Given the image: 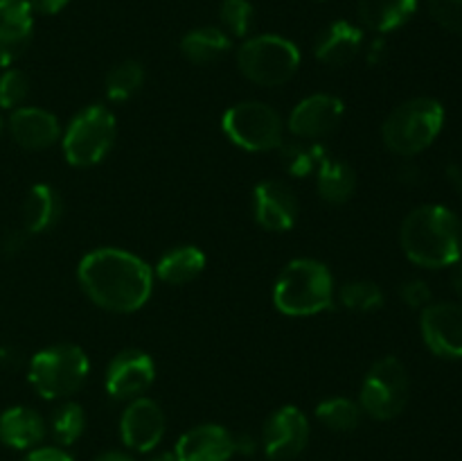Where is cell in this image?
Segmentation results:
<instances>
[{
  "label": "cell",
  "mask_w": 462,
  "mask_h": 461,
  "mask_svg": "<svg viewBox=\"0 0 462 461\" xmlns=\"http://www.w3.org/2000/svg\"><path fill=\"white\" fill-rule=\"evenodd\" d=\"M144 84V68L143 63L135 61V59H126V61L116 63L111 71L106 72V80H104V86H106V98L111 102L125 104L129 102L131 98L140 93Z\"/></svg>",
  "instance_id": "obj_28"
},
{
  "label": "cell",
  "mask_w": 462,
  "mask_h": 461,
  "mask_svg": "<svg viewBox=\"0 0 462 461\" xmlns=\"http://www.w3.org/2000/svg\"><path fill=\"white\" fill-rule=\"evenodd\" d=\"M311 425L296 405L278 407L262 429V450L269 461H293L307 450Z\"/></svg>",
  "instance_id": "obj_10"
},
{
  "label": "cell",
  "mask_w": 462,
  "mask_h": 461,
  "mask_svg": "<svg viewBox=\"0 0 462 461\" xmlns=\"http://www.w3.org/2000/svg\"><path fill=\"white\" fill-rule=\"evenodd\" d=\"M221 30L230 39H248L255 25V7L251 0H224L219 7Z\"/></svg>",
  "instance_id": "obj_31"
},
{
  "label": "cell",
  "mask_w": 462,
  "mask_h": 461,
  "mask_svg": "<svg viewBox=\"0 0 462 461\" xmlns=\"http://www.w3.org/2000/svg\"><path fill=\"white\" fill-rule=\"evenodd\" d=\"M337 301L334 276L316 258L287 262L273 285V306L287 316H314L329 310Z\"/></svg>",
  "instance_id": "obj_3"
},
{
  "label": "cell",
  "mask_w": 462,
  "mask_h": 461,
  "mask_svg": "<svg viewBox=\"0 0 462 461\" xmlns=\"http://www.w3.org/2000/svg\"><path fill=\"white\" fill-rule=\"evenodd\" d=\"M409 398V371L397 357H382L364 375L359 389V405L364 409V416H370L374 420H393L406 409Z\"/></svg>",
  "instance_id": "obj_9"
},
{
  "label": "cell",
  "mask_w": 462,
  "mask_h": 461,
  "mask_svg": "<svg viewBox=\"0 0 462 461\" xmlns=\"http://www.w3.org/2000/svg\"><path fill=\"white\" fill-rule=\"evenodd\" d=\"M30 90L32 81L27 72L18 71V68H5V72L0 75V108L16 111V108L25 107Z\"/></svg>",
  "instance_id": "obj_32"
},
{
  "label": "cell",
  "mask_w": 462,
  "mask_h": 461,
  "mask_svg": "<svg viewBox=\"0 0 462 461\" xmlns=\"http://www.w3.org/2000/svg\"><path fill=\"white\" fill-rule=\"evenodd\" d=\"M445 127V107L433 98H413L393 108L382 125L388 152L413 158L433 145Z\"/></svg>",
  "instance_id": "obj_4"
},
{
  "label": "cell",
  "mask_w": 462,
  "mask_h": 461,
  "mask_svg": "<svg viewBox=\"0 0 462 461\" xmlns=\"http://www.w3.org/2000/svg\"><path fill=\"white\" fill-rule=\"evenodd\" d=\"M400 296L402 301L406 303L409 307H415V310H424V307L431 303V287H429L424 280L413 278V280H406L404 285L400 287Z\"/></svg>",
  "instance_id": "obj_34"
},
{
  "label": "cell",
  "mask_w": 462,
  "mask_h": 461,
  "mask_svg": "<svg viewBox=\"0 0 462 461\" xmlns=\"http://www.w3.org/2000/svg\"><path fill=\"white\" fill-rule=\"evenodd\" d=\"M21 461H75L70 455H68L63 447H50V446H43V447H34V450L27 452L25 456H23Z\"/></svg>",
  "instance_id": "obj_36"
},
{
  "label": "cell",
  "mask_w": 462,
  "mask_h": 461,
  "mask_svg": "<svg viewBox=\"0 0 462 461\" xmlns=\"http://www.w3.org/2000/svg\"><path fill=\"white\" fill-rule=\"evenodd\" d=\"M179 48H180V54H183L189 63L208 66V63L219 61L221 57H226V54L230 52V48H233V39H230L221 27L203 25V27H194V30L185 32Z\"/></svg>",
  "instance_id": "obj_24"
},
{
  "label": "cell",
  "mask_w": 462,
  "mask_h": 461,
  "mask_svg": "<svg viewBox=\"0 0 462 461\" xmlns=\"http://www.w3.org/2000/svg\"><path fill=\"white\" fill-rule=\"evenodd\" d=\"M346 116V104L341 98L329 93H314L302 98L287 118V129L293 138L320 143L341 127Z\"/></svg>",
  "instance_id": "obj_12"
},
{
  "label": "cell",
  "mask_w": 462,
  "mask_h": 461,
  "mask_svg": "<svg viewBox=\"0 0 462 461\" xmlns=\"http://www.w3.org/2000/svg\"><path fill=\"white\" fill-rule=\"evenodd\" d=\"M34 32V12L27 0H0V41L27 48Z\"/></svg>",
  "instance_id": "obj_26"
},
{
  "label": "cell",
  "mask_w": 462,
  "mask_h": 461,
  "mask_svg": "<svg viewBox=\"0 0 462 461\" xmlns=\"http://www.w3.org/2000/svg\"><path fill=\"white\" fill-rule=\"evenodd\" d=\"M27 48H21V45H12L0 41V68H12L18 59L23 57Z\"/></svg>",
  "instance_id": "obj_40"
},
{
  "label": "cell",
  "mask_w": 462,
  "mask_h": 461,
  "mask_svg": "<svg viewBox=\"0 0 462 461\" xmlns=\"http://www.w3.org/2000/svg\"><path fill=\"white\" fill-rule=\"evenodd\" d=\"M337 296L346 310L361 312V315L382 310L383 301H386L383 289L374 280H347L338 287Z\"/></svg>",
  "instance_id": "obj_30"
},
{
  "label": "cell",
  "mask_w": 462,
  "mask_h": 461,
  "mask_svg": "<svg viewBox=\"0 0 462 461\" xmlns=\"http://www.w3.org/2000/svg\"><path fill=\"white\" fill-rule=\"evenodd\" d=\"M9 134L14 143L30 152H41L61 140V122L54 113L41 107H21L9 116Z\"/></svg>",
  "instance_id": "obj_16"
},
{
  "label": "cell",
  "mask_w": 462,
  "mask_h": 461,
  "mask_svg": "<svg viewBox=\"0 0 462 461\" xmlns=\"http://www.w3.org/2000/svg\"><path fill=\"white\" fill-rule=\"evenodd\" d=\"M117 138V120L104 104H90L72 116L61 131V152L68 165L93 167L111 154Z\"/></svg>",
  "instance_id": "obj_6"
},
{
  "label": "cell",
  "mask_w": 462,
  "mask_h": 461,
  "mask_svg": "<svg viewBox=\"0 0 462 461\" xmlns=\"http://www.w3.org/2000/svg\"><path fill=\"white\" fill-rule=\"evenodd\" d=\"M45 434H48V423L32 407L14 405L0 414V443L12 450H34L43 443Z\"/></svg>",
  "instance_id": "obj_19"
},
{
  "label": "cell",
  "mask_w": 462,
  "mask_h": 461,
  "mask_svg": "<svg viewBox=\"0 0 462 461\" xmlns=\"http://www.w3.org/2000/svg\"><path fill=\"white\" fill-rule=\"evenodd\" d=\"M316 190L319 197L329 206H341L350 202L356 190V172L343 158L328 154L316 170Z\"/></svg>",
  "instance_id": "obj_22"
},
{
  "label": "cell",
  "mask_w": 462,
  "mask_h": 461,
  "mask_svg": "<svg viewBox=\"0 0 462 461\" xmlns=\"http://www.w3.org/2000/svg\"><path fill=\"white\" fill-rule=\"evenodd\" d=\"M156 382V362L140 348H125L108 362L104 389L117 402H129L144 396Z\"/></svg>",
  "instance_id": "obj_11"
},
{
  "label": "cell",
  "mask_w": 462,
  "mask_h": 461,
  "mask_svg": "<svg viewBox=\"0 0 462 461\" xmlns=\"http://www.w3.org/2000/svg\"><path fill=\"white\" fill-rule=\"evenodd\" d=\"M253 217L271 233H287L298 224L300 202L289 183L280 179H264L253 190Z\"/></svg>",
  "instance_id": "obj_15"
},
{
  "label": "cell",
  "mask_w": 462,
  "mask_h": 461,
  "mask_svg": "<svg viewBox=\"0 0 462 461\" xmlns=\"http://www.w3.org/2000/svg\"><path fill=\"white\" fill-rule=\"evenodd\" d=\"M429 12L445 30L462 34V0H429Z\"/></svg>",
  "instance_id": "obj_33"
},
{
  "label": "cell",
  "mask_w": 462,
  "mask_h": 461,
  "mask_svg": "<svg viewBox=\"0 0 462 461\" xmlns=\"http://www.w3.org/2000/svg\"><path fill=\"white\" fill-rule=\"evenodd\" d=\"M149 461H176V455L174 452H158V455H153Z\"/></svg>",
  "instance_id": "obj_46"
},
{
  "label": "cell",
  "mask_w": 462,
  "mask_h": 461,
  "mask_svg": "<svg viewBox=\"0 0 462 461\" xmlns=\"http://www.w3.org/2000/svg\"><path fill=\"white\" fill-rule=\"evenodd\" d=\"M420 333L433 355L442 360H462V306L429 303L420 316Z\"/></svg>",
  "instance_id": "obj_14"
},
{
  "label": "cell",
  "mask_w": 462,
  "mask_h": 461,
  "mask_svg": "<svg viewBox=\"0 0 462 461\" xmlns=\"http://www.w3.org/2000/svg\"><path fill=\"white\" fill-rule=\"evenodd\" d=\"M23 353L9 343H0V371H16L23 366Z\"/></svg>",
  "instance_id": "obj_37"
},
{
  "label": "cell",
  "mask_w": 462,
  "mask_h": 461,
  "mask_svg": "<svg viewBox=\"0 0 462 461\" xmlns=\"http://www.w3.org/2000/svg\"><path fill=\"white\" fill-rule=\"evenodd\" d=\"M174 455L176 461H230L235 456L233 432L217 423L189 428L176 441Z\"/></svg>",
  "instance_id": "obj_17"
},
{
  "label": "cell",
  "mask_w": 462,
  "mask_h": 461,
  "mask_svg": "<svg viewBox=\"0 0 462 461\" xmlns=\"http://www.w3.org/2000/svg\"><path fill=\"white\" fill-rule=\"evenodd\" d=\"M165 411L153 398L140 396L126 402L120 416V438L131 452L149 455L165 437Z\"/></svg>",
  "instance_id": "obj_13"
},
{
  "label": "cell",
  "mask_w": 462,
  "mask_h": 461,
  "mask_svg": "<svg viewBox=\"0 0 462 461\" xmlns=\"http://www.w3.org/2000/svg\"><path fill=\"white\" fill-rule=\"evenodd\" d=\"M300 61L298 45L280 34L248 36L237 50L239 72L264 89H275L293 80Z\"/></svg>",
  "instance_id": "obj_7"
},
{
  "label": "cell",
  "mask_w": 462,
  "mask_h": 461,
  "mask_svg": "<svg viewBox=\"0 0 462 461\" xmlns=\"http://www.w3.org/2000/svg\"><path fill=\"white\" fill-rule=\"evenodd\" d=\"M90 360L77 343H54L34 353L27 364V382L45 400H68L86 384Z\"/></svg>",
  "instance_id": "obj_5"
},
{
  "label": "cell",
  "mask_w": 462,
  "mask_h": 461,
  "mask_svg": "<svg viewBox=\"0 0 462 461\" xmlns=\"http://www.w3.org/2000/svg\"><path fill=\"white\" fill-rule=\"evenodd\" d=\"M0 134H3V118H0Z\"/></svg>",
  "instance_id": "obj_47"
},
{
  "label": "cell",
  "mask_w": 462,
  "mask_h": 461,
  "mask_svg": "<svg viewBox=\"0 0 462 461\" xmlns=\"http://www.w3.org/2000/svg\"><path fill=\"white\" fill-rule=\"evenodd\" d=\"M34 14H43V16H54L61 12L70 0H27Z\"/></svg>",
  "instance_id": "obj_39"
},
{
  "label": "cell",
  "mask_w": 462,
  "mask_h": 461,
  "mask_svg": "<svg viewBox=\"0 0 462 461\" xmlns=\"http://www.w3.org/2000/svg\"><path fill=\"white\" fill-rule=\"evenodd\" d=\"M278 158L282 170L289 176H296V179H305V176L316 174L320 161L329 154V149L320 143H311V140H282L278 149Z\"/></svg>",
  "instance_id": "obj_25"
},
{
  "label": "cell",
  "mask_w": 462,
  "mask_h": 461,
  "mask_svg": "<svg viewBox=\"0 0 462 461\" xmlns=\"http://www.w3.org/2000/svg\"><path fill=\"white\" fill-rule=\"evenodd\" d=\"M27 238H30V235L25 233V229H9L7 233L0 238V251H3L5 256H16V253H21L23 249H25Z\"/></svg>",
  "instance_id": "obj_35"
},
{
  "label": "cell",
  "mask_w": 462,
  "mask_h": 461,
  "mask_svg": "<svg viewBox=\"0 0 462 461\" xmlns=\"http://www.w3.org/2000/svg\"><path fill=\"white\" fill-rule=\"evenodd\" d=\"M63 212L61 194L50 183H34L23 202V229L27 235H41L54 229Z\"/></svg>",
  "instance_id": "obj_20"
},
{
  "label": "cell",
  "mask_w": 462,
  "mask_h": 461,
  "mask_svg": "<svg viewBox=\"0 0 462 461\" xmlns=\"http://www.w3.org/2000/svg\"><path fill=\"white\" fill-rule=\"evenodd\" d=\"M400 244L413 265L424 269L451 267L462 256V221L451 208L424 203L404 217Z\"/></svg>",
  "instance_id": "obj_2"
},
{
  "label": "cell",
  "mask_w": 462,
  "mask_h": 461,
  "mask_svg": "<svg viewBox=\"0 0 462 461\" xmlns=\"http://www.w3.org/2000/svg\"><path fill=\"white\" fill-rule=\"evenodd\" d=\"M418 0H359L356 14L365 30L383 36L400 30L413 18Z\"/></svg>",
  "instance_id": "obj_21"
},
{
  "label": "cell",
  "mask_w": 462,
  "mask_h": 461,
  "mask_svg": "<svg viewBox=\"0 0 462 461\" xmlns=\"http://www.w3.org/2000/svg\"><path fill=\"white\" fill-rule=\"evenodd\" d=\"M365 57H368V63H382L383 57H386V41H383V36H377L374 41H370V45L365 48Z\"/></svg>",
  "instance_id": "obj_42"
},
{
  "label": "cell",
  "mask_w": 462,
  "mask_h": 461,
  "mask_svg": "<svg viewBox=\"0 0 462 461\" xmlns=\"http://www.w3.org/2000/svg\"><path fill=\"white\" fill-rule=\"evenodd\" d=\"M451 287H454L456 296L462 301V260H458L451 269Z\"/></svg>",
  "instance_id": "obj_45"
},
{
  "label": "cell",
  "mask_w": 462,
  "mask_h": 461,
  "mask_svg": "<svg viewBox=\"0 0 462 461\" xmlns=\"http://www.w3.org/2000/svg\"><path fill=\"white\" fill-rule=\"evenodd\" d=\"M233 443H235V455H244V456H253L257 452V447H260V441L248 432L233 434Z\"/></svg>",
  "instance_id": "obj_38"
},
{
  "label": "cell",
  "mask_w": 462,
  "mask_h": 461,
  "mask_svg": "<svg viewBox=\"0 0 462 461\" xmlns=\"http://www.w3.org/2000/svg\"><path fill=\"white\" fill-rule=\"evenodd\" d=\"M319 3H328V0H319Z\"/></svg>",
  "instance_id": "obj_48"
},
{
  "label": "cell",
  "mask_w": 462,
  "mask_h": 461,
  "mask_svg": "<svg viewBox=\"0 0 462 461\" xmlns=\"http://www.w3.org/2000/svg\"><path fill=\"white\" fill-rule=\"evenodd\" d=\"M365 36L359 25L350 21H334L320 30L314 43V57L329 68H341L364 52Z\"/></svg>",
  "instance_id": "obj_18"
},
{
  "label": "cell",
  "mask_w": 462,
  "mask_h": 461,
  "mask_svg": "<svg viewBox=\"0 0 462 461\" xmlns=\"http://www.w3.org/2000/svg\"><path fill=\"white\" fill-rule=\"evenodd\" d=\"M153 269L135 253L99 247L77 265V280L86 296L113 315H131L144 307L153 292Z\"/></svg>",
  "instance_id": "obj_1"
},
{
  "label": "cell",
  "mask_w": 462,
  "mask_h": 461,
  "mask_svg": "<svg viewBox=\"0 0 462 461\" xmlns=\"http://www.w3.org/2000/svg\"><path fill=\"white\" fill-rule=\"evenodd\" d=\"M93 461H135L129 452H122V450H108L102 452V455L95 456Z\"/></svg>",
  "instance_id": "obj_44"
},
{
  "label": "cell",
  "mask_w": 462,
  "mask_h": 461,
  "mask_svg": "<svg viewBox=\"0 0 462 461\" xmlns=\"http://www.w3.org/2000/svg\"><path fill=\"white\" fill-rule=\"evenodd\" d=\"M397 181H402L406 185H418L422 181V172H420V167L415 163H404L397 170Z\"/></svg>",
  "instance_id": "obj_41"
},
{
  "label": "cell",
  "mask_w": 462,
  "mask_h": 461,
  "mask_svg": "<svg viewBox=\"0 0 462 461\" xmlns=\"http://www.w3.org/2000/svg\"><path fill=\"white\" fill-rule=\"evenodd\" d=\"M314 414L319 423L329 432H352L364 420V409H361L359 400L346 396L325 398L316 405Z\"/></svg>",
  "instance_id": "obj_27"
},
{
  "label": "cell",
  "mask_w": 462,
  "mask_h": 461,
  "mask_svg": "<svg viewBox=\"0 0 462 461\" xmlns=\"http://www.w3.org/2000/svg\"><path fill=\"white\" fill-rule=\"evenodd\" d=\"M226 138L244 152H273L284 140V120L273 107L260 99H244L221 118Z\"/></svg>",
  "instance_id": "obj_8"
},
{
  "label": "cell",
  "mask_w": 462,
  "mask_h": 461,
  "mask_svg": "<svg viewBox=\"0 0 462 461\" xmlns=\"http://www.w3.org/2000/svg\"><path fill=\"white\" fill-rule=\"evenodd\" d=\"M206 269V253L194 244H180L158 258L153 276L165 285H188Z\"/></svg>",
  "instance_id": "obj_23"
},
{
  "label": "cell",
  "mask_w": 462,
  "mask_h": 461,
  "mask_svg": "<svg viewBox=\"0 0 462 461\" xmlns=\"http://www.w3.org/2000/svg\"><path fill=\"white\" fill-rule=\"evenodd\" d=\"M86 429V411L79 402L63 400L50 419V432L59 447H70L81 438Z\"/></svg>",
  "instance_id": "obj_29"
},
{
  "label": "cell",
  "mask_w": 462,
  "mask_h": 461,
  "mask_svg": "<svg viewBox=\"0 0 462 461\" xmlns=\"http://www.w3.org/2000/svg\"><path fill=\"white\" fill-rule=\"evenodd\" d=\"M445 176L447 181H449L451 188L458 194H462V165H458V163H449L445 170Z\"/></svg>",
  "instance_id": "obj_43"
}]
</instances>
